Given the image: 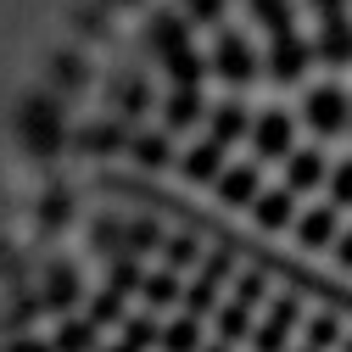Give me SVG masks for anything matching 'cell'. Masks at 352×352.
Returning a JSON list of instances; mask_svg holds the SVG:
<instances>
[{"label":"cell","instance_id":"obj_1","mask_svg":"<svg viewBox=\"0 0 352 352\" xmlns=\"http://www.w3.org/2000/svg\"><path fill=\"white\" fill-rule=\"evenodd\" d=\"M151 45L162 51V62H168L173 84H196L201 56H196V45H190V28H185V17H173V12H151Z\"/></svg>","mask_w":352,"mask_h":352},{"label":"cell","instance_id":"obj_2","mask_svg":"<svg viewBox=\"0 0 352 352\" xmlns=\"http://www.w3.org/2000/svg\"><path fill=\"white\" fill-rule=\"evenodd\" d=\"M296 319H302L296 296H280V302H269V314H263V324L252 330V346H257V352H285V341H291Z\"/></svg>","mask_w":352,"mask_h":352},{"label":"cell","instance_id":"obj_3","mask_svg":"<svg viewBox=\"0 0 352 352\" xmlns=\"http://www.w3.org/2000/svg\"><path fill=\"white\" fill-rule=\"evenodd\" d=\"M224 274H230V252H212V257L201 263V274L190 280V291H185V314H190V319H201V314L218 307V285H224Z\"/></svg>","mask_w":352,"mask_h":352},{"label":"cell","instance_id":"obj_4","mask_svg":"<svg viewBox=\"0 0 352 352\" xmlns=\"http://www.w3.org/2000/svg\"><path fill=\"white\" fill-rule=\"evenodd\" d=\"M346 118L352 112H346V96L341 90H314V96H307V123H314L319 135H336Z\"/></svg>","mask_w":352,"mask_h":352},{"label":"cell","instance_id":"obj_5","mask_svg":"<svg viewBox=\"0 0 352 352\" xmlns=\"http://www.w3.org/2000/svg\"><path fill=\"white\" fill-rule=\"evenodd\" d=\"M218 196H224L230 207H246V201H257V196H263V190H257V162L224 168V173H218Z\"/></svg>","mask_w":352,"mask_h":352},{"label":"cell","instance_id":"obj_6","mask_svg":"<svg viewBox=\"0 0 352 352\" xmlns=\"http://www.w3.org/2000/svg\"><path fill=\"white\" fill-rule=\"evenodd\" d=\"M296 241H302L307 252L336 246V241H341V235H336V207H314V212H307L302 224H296Z\"/></svg>","mask_w":352,"mask_h":352},{"label":"cell","instance_id":"obj_7","mask_svg":"<svg viewBox=\"0 0 352 352\" xmlns=\"http://www.w3.org/2000/svg\"><path fill=\"white\" fill-rule=\"evenodd\" d=\"M218 73H224L230 84H246V78H252V45H246L241 34H224V39H218Z\"/></svg>","mask_w":352,"mask_h":352},{"label":"cell","instance_id":"obj_8","mask_svg":"<svg viewBox=\"0 0 352 352\" xmlns=\"http://www.w3.org/2000/svg\"><path fill=\"white\" fill-rule=\"evenodd\" d=\"M285 151H291V118L263 112L257 118V157H285Z\"/></svg>","mask_w":352,"mask_h":352},{"label":"cell","instance_id":"obj_9","mask_svg":"<svg viewBox=\"0 0 352 352\" xmlns=\"http://www.w3.org/2000/svg\"><path fill=\"white\" fill-rule=\"evenodd\" d=\"M324 179V157L319 151H291L285 162V190H314Z\"/></svg>","mask_w":352,"mask_h":352},{"label":"cell","instance_id":"obj_10","mask_svg":"<svg viewBox=\"0 0 352 352\" xmlns=\"http://www.w3.org/2000/svg\"><path fill=\"white\" fill-rule=\"evenodd\" d=\"M291 196H296V190H285V185H280V190H263V196L252 201L257 224H263V230H285V224H291Z\"/></svg>","mask_w":352,"mask_h":352},{"label":"cell","instance_id":"obj_11","mask_svg":"<svg viewBox=\"0 0 352 352\" xmlns=\"http://www.w3.org/2000/svg\"><path fill=\"white\" fill-rule=\"evenodd\" d=\"M185 179H218V168H224V146L218 140H201L196 151H185Z\"/></svg>","mask_w":352,"mask_h":352},{"label":"cell","instance_id":"obj_12","mask_svg":"<svg viewBox=\"0 0 352 352\" xmlns=\"http://www.w3.org/2000/svg\"><path fill=\"white\" fill-rule=\"evenodd\" d=\"M241 135H246V112H241L235 101L212 107V140H218V146H230V140H241Z\"/></svg>","mask_w":352,"mask_h":352},{"label":"cell","instance_id":"obj_13","mask_svg":"<svg viewBox=\"0 0 352 352\" xmlns=\"http://www.w3.org/2000/svg\"><path fill=\"white\" fill-rule=\"evenodd\" d=\"M190 118H201V96H196V84H173V96H168V123H173V129H185Z\"/></svg>","mask_w":352,"mask_h":352},{"label":"cell","instance_id":"obj_14","mask_svg":"<svg viewBox=\"0 0 352 352\" xmlns=\"http://www.w3.org/2000/svg\"><path fill=\"white\" fill-rule=\"evenodd\" d=\"M146 307H168V302H179V274L173 269H157V274H146Z\"/></svg>","mask_w":352,"mask_h":352},{"label":"cell","instance_id":"obj_15","mask_svg":"<svg viewBox=\"0 0 352 352\" xmlns=\"http://www.w3.org/2000/svg\"><path fill=\"white\" fill-rule=\"evenodd\" d=\"M196 336H201V319L179 314V319L162 330V346H168V352H196Z\"/></svg>","mask_w":352,"mask_h":352},{"label":"cell","instance_id":"obj_16","mask_svg":"<svg viewBox=\"0 0 352 352\" xmlns=\"http://www.w3.org/2000/svg\"><path fill=\"white\" fill-rule=\"evenodd\" d=\"M56 352H90L96 346V324H84V319H67L62 330H56V341H51Z\"/></svg>","mask_w":352,"mask_h":352},{"label":"cell","instance_id":"obj_17","mask_svg":"<svg viewBox=\"0 0 352 352\" xmlns=\"http://www.w3.org/2000/svg\"><path fill=\"white\" fill-rule=\"evenodd\" d=\"M307 346H314V352L341 346V319L336 314H314V319H307Z\"/></svg>","mask_w":352,"mask_h":352},{"label":"cell","instance_id":"obj_18","mask_svg":"<svg viewBox=\"0 0 352 352\" xmlns=\"http://www.w3.org/2000/svg\"><path fill=\"white\" fill-rule=\"evenodd\" d=\"M162 257H168V269L179 274L185 263H196V257H201V246H196V235H190V230H179V235H168V246H162Z\"/></svg>","mask_w":352,"mask_h":352},{"label":"cell","instance_id":"obj_19","mask_svg":"<svg viewBox=\"0 0 352 352\" xmlns=\"http://www.w3.org/2000/svg\"><path fill=\"white\" fill-rule=\"evenodd\" d=\"M123 319V291H101L90 307V324H118Z\"/></svg>","mask_w":352,"mask_h":352},{"label":"cell","instance_id":"obj_20","mask_svg":"<svg viewBox=\"0 0 352 352\" xmlns=\"http://www.w3.org/2000/svg\"><path fill=\"white\" fill-rule=\"evenodd\" d=\"M123 341L135 346V352H140V346H151V341H157V324H151V314H146V319H140V314H135V319H123Z\"/></svg>","mask_w":352,"mask_h":352},{"label":"cell","instance_id":"obj_21","mask_svg":"<svg viewBox=\"0 0 352 352\" xmlns=\"http://www.w3.org/2000/svg\"><path fill=\"white\" fill-rule=\"evenodd\" d=\"M330 196H336V207H352V162H341L330 173Z\"/></svg>","mask_w":352,"mask_h":352},{"label":"cell","instance_id":"obj_22","mask_svg":"<svg viewBox=\"0 0 352 352\" xmlns=\"http://www.w3.org/2000/svg\"><path fill=\"white\" fill-rule=\"evenodd\" d=\"M135 285H146V274H140V263H118V269H112V291H135Z\"/></svg>","mask_w":352,"mask_h":352},{"label":"cell","instance_id":"obj_23","mask_svg":"<svg viewBox=\"0 0 352 352\" xmlns=\"http://www.w3.org/2000/svg\"><path fill=\"white\" fill-rule=\"evenodd\" d=\"M135 157H140V162H162V157H168L162 135H140V140H135Z\"/></svg>","mask_w":352,"mask_h":352},{"label":"cell","instance_id":"obj_24","mask_svg":"<svg viewBox=\"0 0 352 352\" xmlns=\"http://www.w3.org/2000/svg\"><path fill=\"white\" fill-rule=\"evenodd\" d=\"M190 12H196L201 23H218V17H224V0H190Z\"/></svg>","mask_w":352,"mask_h":352},{"label":"cell","instance_id":"obj_25","mask_svg":"<svg viewBox=\"0 0 352 352\" xmlns=\"http://www.w3.org/2000/svg\"><path fill=\"white\" fill-rule=\"evenodd\" d=\"M336 263H341V269H352V230L336 241Z\"/></svg>","mask_w":352,"mask_h":352},{"label":"cell","instance_id":"obj_26","mask_svg":"<svg viewBox=\"0 0 352 352\" xmlns=\"http://www.w3.org/2000/svg\"><path fill=\"white\" fill-rule=\"evenodd\" d=\"M0 352H56V346H45V341H12V346H0Z\"/></svg>","mask_w":352,"mask_h":352},{"label":"cell","instance_id":"obj_27","mask_svg":"<svg viewBox=\"0 0 352 352\" xmlns=\"http://www.w3.org/2000/svg\"><path fill=\"white\" fill-rule=\"evenodd\" d=\"M201 352H230V346H224V341H218V346H201Z\"/></svg>","mask_w":352,"mask_h":352},{"label":"cell","instance_id":"obj_28","mask_svg":"<svg viewBox=\"0 0 352 352\" xmlns=\"http://www.w3.org/2000/svg\"><path fill=\"white\" fill-rule=\"evenodd\" d=\"M112 352H135V346H129V341H118V346H112Z\"/></svg>","mask_w":352,"mask_h":352},{"label":"cell","instance_id":"obj_29","mask_svg":"<svg viewBox=\"0 0 352 352\" xmlns=\"http://www.w3.org/2000/svg\"><path fill=\"white\" fill-rule=\"evenodd\" d=\"M341 352H352V336H346V341H341Z\"/></svg>","mask_w":352,"mask_h":352},{"label":"cell","instance_id":"obj_30","mask_svg":"<svg viewBox=\"0 0 352 352\" xmlns=\"http://www.w3.org/2000/svg\"><path fill=\"white\" fill-rule=\"evenodd\" d=\"M302 352H314V346H302Z\"/></svg>","mask_w":352,"mask_h":352},{"label":"cell","instance_id":"obj_31","mask_svg":"<svg viewBox=\"0 0 352 352\" xmlns=\"http://www.w3.org/2000/svg\"><path fill=\"white\" fill-rule=\"evenodd\" d=\"M252 6H257V0H252Z\"/></svg>","mask_w":352,"mask_h":352}]
</instances>
